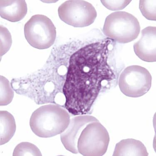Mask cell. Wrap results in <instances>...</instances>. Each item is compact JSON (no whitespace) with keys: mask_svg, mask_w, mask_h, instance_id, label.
I'll return each mask as SVG.
<instances>
[{"mask_svg":"<svg viewBox=\"0 0 156 156\" xmlns=\"http://www.w3.org/2000/svg\"><path fill=\"white\" fill-rule=\"evenodd\" d=\"M111 39L86 45L70 57L63 88L65 107L71 114L88 113L105 82L116 76L108 63Z\"/></svg>","mask_w":156,"mask_h":156,"instance_id":"1","label":"cell"},{"mask_svg":"<svg viewBox=\"0 0 156 156\" xmlns=\"http://www.w3.org/2000/svg\"><path fill=\"white\" fill-rule=\"evenodd\" d=\"M70 116L64 108L56 105L42 106L32 114L30 125L39 137L50 138L61 134L68 127Z\"/></svg>","mask_w":156,"mask_h":156,"instance_id":"2","label":"cell"},{"mask_svg":"<svg viewBox=\"0 0 156 156\" xmlns=\"http://www.w3.org/2000/svg\"><path fill=\"white\" fill-rule=\"evenodd\" d=\"M140 31L139 22L133 15L125 12H112L106 18L103 32L119 43H127L137 38Z\"/></svg>","mask_w":156,"mask_h":156,"instance_id":"3","label":"cell"},{"mask_svg":"<svg viewBox=\"0 0 156 156\" xmlns=\"http://www.w3.org/2000/svg\"><path fill=\"white\" fill-rule=\"evenodd\" d=\"M110 139L105 127L99 121L89 124L77 142L78 153L85 156H101L108 150Z\"/></svg>","mask_w":156,"mask_h":156,"instance_id":"4","label":"cell"},{"mask_svg":"<svg viewBox=\"0 0 156 156\" xmlns=\"http://www.w3.org/2000/svg\"><path fill=\"white\" fill-rule=\"evenodd\" d=\"M24 34L31 46L38 49H45L54 44L56 31L49 18L38 14L32 16L25 25Z\"/></svg>","mask_w":156,"mask_h":156,"instance_id":"5","label":"cell"},{"mask_svg":"<svg viewBox=\"0 0 156 156\" xmlns=\"http://www.w3.org/2000/svg\"><path fill=\"white\" fill-rule=\"evenodd\" d=\"M152 77L146 68L131 66L124 69L119 76L121 91L129 97L138 98L146 94L151 88Z\"/></svg>","mask_w":156,"mask_h":156,"instance_id":"6","label":"cell"},{"mask_svg":"<svg viewBox=\"0 0 156 156\" xmlns=\"http://www.w3.org/2000/svg\"><path fill=\"white\" fill-rule=\"evenodd\" d=\"M60 19L76 28L88 27L93 23L97 13L90 3L85 1L70 0L61 4L58 9Z\"/></svg>","mask_w":156,"mask_h":156,"instance_id":"7","label":"cell"},{"mask_svg":"<svg viewBox=\"0 0 156 156\" xmlns=\"http://www.w3.org/2000/svg\"><path fill=\"white\" fill-rule=\"evenodd\" d=\"M98 119L90 115H78L72 118L68 127L60 134L61 142L65 148L72 153L77 154V142L83 130L90 123Z\"/></svg>","mask_w":156,"mask_h":156,"instance_id":"8","label":"cell"},{"mask_svg":"<svg viewBox=\"0 0 156 156\" xmlns=\"http://www.w3.org/2000/svg\"><path fill=\"white\" fill-rule=\"evenodd\" d=\"M156 27H148L142 30L140 40L134 43L135 54L147 62L156 61Z\"/></svg>","mask_w":156,"mask_h":156,"instance_id":"9","label":"cell"},{"mask_svg":"<svg viewBox=\"0 0 156 156\" xmlns=\"http://www.w3.org/2000/svg\"><path fill=\"white\" fill-rule=\"evenodd\" d=\"M27 5L24 0H1L0 15L3 19L16 22L24 18L27 13Z\"/></svg>","mask_w":156,"mask_h":156,"instance_id":"10","label":"cell"},{"mask_svg":"<svg viewBox=\"0 0 156 156\" xmlns=\"http://www.w3.org/2000/svg\"><path fill=\"white\" fill-rule=\"evenodd\" d=\"M146 147L141 141L134 139L122 140L116 144L113 156H147Z\"/></svg>","mask_w":156,"mask_h":156,"instance_id":"11","label":"cell"},{"mask_svg":"<svg viewBox=\"0 0 156 156\" xmlns=\"http://www.w3.org/2000/svg\"><path fill=\"white\" fill-rule=\"evenodd\" d=\"M16 131L15 120L7 111L0 112V144H6L11 139Z\"/></svg>","mask_w":156,"mask_h":156,"instance_id":"12","label":"cell"},{"mask_svg":"<svg viewBox=\"0 0 156 156\" xmlns=\"http://www.w3.org/2000/svg\"><path fill=\"white\" fill-rule=\"evenodd\" d=\"M12 155L41 156L42 155L39 149L34 144L28 142H23L15 148Z\"/></svg>","mask_w":156,"mask_h":156,"instance_id":"13","label":"cell"},{"mask_svg":"<svg viewBox=\"0 0 156 156\" xmlns=\"http://www.w3.org/2000/svg\"><path fill=\"white\" fill-rule=\"evenodd\" d=\"M1 96L0 105L5 106L12 102L14 92L11 88L9 81L3 76H1Z\"/></svg>","mask_w":156,"mask_h":156,"instance_id":"14","label":"cell"},{"mask_svg":"<svg viewBox=\"0 0 156 156\" xmlns=\"http://www.w3.org/2000/svg\"><path fill=\"white\" fill-rule=\"evenodd\" d=\"M156 3L155 0L140 1L139 8L141 13L147 20L156 21Z\"/></svg>","mask_w":156,"mask_h":156,"instance_id":"15","label":"cell"},{"mask_svg":"<svg viewBox=\"0 0 156 156\" xmlns=\"http://www.w3.org/2000/svg\"><path fill=\"white\" fill-rule=\"evenodd\" d=\"M1 56L5 54L10 49L12 40L11 34L5 27L1 26Z\"/></svg>","mask_w":156,"mask_h":156,"instance_id":"16","label":"cell"},{"mask_svg":"<svg viewBox=\"0 0 156 156\" xmlns=\"http://www.w3.org/2000/svg\"><path fill=\"white\" fill-rule=\"evenodd\" d=\"M132 1H101L104 6L111 11H119L125 9Z\"/></svg>","mask_w":156,"mask_h":156,"instance_id":"17","label":"cell"}]
</instances>
